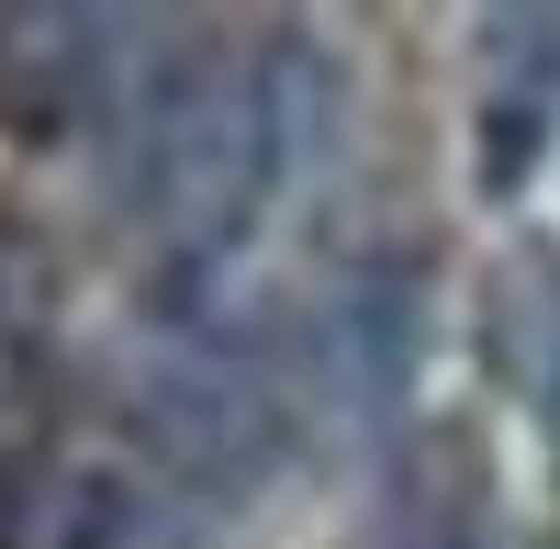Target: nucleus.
Here are the masks:
<instances>
[{
    "label": "nucleus",
    "mask_w": 560,
    "mask_h": 549,
    "mask_svg": "<svg viewBox=\"0 0 560 549\" xmlns=\"http://www.w3.org/2000/svg\"><path fill=\"white\" fill-rule=\"evenodd\" d=\"M482 371L538 416V437H560V247L516 236L482 269Z\"/></svg>",
    "instance_id": "obj_5"
},
{
    "label": "nucleus",
    "mask_w": 560,
    "mask_h": 549,
    "mask_svg": "<svg viewBox=\"0 0 560 549\" xmlns=\"http://www.w3.org/2000/svg\"><path fill=\"white\" fill-rule=\"evenodd\" d=\"M90 79H102V12H0V124L12 135L90 124Z\"/></svg>",
    "instance_id": "obj_6"
},
{
    "label": "nucleus",
    "mask_w": 560,
    "mask_h": 549,
    "mask_svg": "<svg viewBox=\"0 0 560 549\" xmlns=\"http://www.w3.org/2000/svg\"><path fill=\"white\" fill-rule=\"evenodd\" d=\"M280 191V157H269V68H258V34H213L191 23L179 68L158 90V113L113 147V202L168 247L179 281H213L236 236L269 213Z\"/></svg>",
    "instance_id": "obj_1"
},
{
    "label": "nucleus",
    "mask_w": 560,
    "mask_h": 549,
    "mask_svg": "<svg viewBox=\"0 0 560 549\" xmlns=\"http://www.w3.org/2000/svg\"><path fill=\"white\" fill-rule=\"evenodd\" d=\"M471 157H482V191H527L549 135H560V12H482L471 34Z\"/></svg>",
    "instance_id": "obj_4"
},
{
    "label": "nucleus",
    "mask_w": 560,
    "mask_h": 549,
    "mask_svg": "<svg viewBox=\"0 0 560 549\" xmlns=\"http://www.w3.org/2000/svg\"><path fill=\"white\" fill-rule=\"evenodd\" d=\"M12 516H23V448L0 460V549H12Z\"/></svg>",
    "instance_id": "obj_8"
},
{
    "label": "nucleus",
    "mask_w": 560,
    "mask_h": 549,
    "mask_svg": "<svg viewBox=\"0 0 560 549\" xmlns=\"http://www.w3.org/2000/svg\"><path fill=\"white\" fill-rule=\"evenodd\" d=\"M124 427L147 460H168L191 493H247L292 448V404L258 371V348L224 314H158L124 348Z\"/></svg>",
    "instance_id": "obj_2"
},
{
    "label": "nucleus",
    "mask_w": 560,
    "mask_h": 549,
    "mask_svg": "<svg viewBox=\"0 0 560 549\" xmlns=\"http://www.w3.org/2000/svg\"><path fill=\"white\" fill-rule=\"evenodd\" d=\"M45 359H57V258L45 236L0 224V416L45 382Z\"/></svg>",
    "instance_id": "obj_7"
},
{
    "label": "nucleus",
    "mask_w": 560,
    "mask_h": 549,
    "mask_svg": "<svg viewBox=\"0 0 560 549\" xmlns=\"http://www.w3.org/2000/svg\"><path fill=\"white\" fill-rule=\"evenodd\" d=\"M427 371V258L370 247L303 303V393L337 437H404Z\"/></svg>",
    "instance_id": "obj_3"
}]
</instances>
